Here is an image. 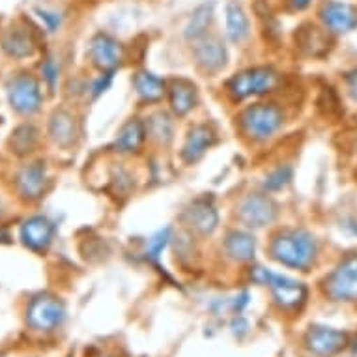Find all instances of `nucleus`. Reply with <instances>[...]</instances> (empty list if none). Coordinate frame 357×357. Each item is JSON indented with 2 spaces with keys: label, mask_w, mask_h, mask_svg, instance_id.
I'll list each match as a JSON object with an SVG mask.
<instances>
[{
  "label": "nucleus",
  "mask_w": 357,
  "mask_h": 357,
  "mask_svg": "<svg viewBox=\"0 0 357 357\" xmlns=\"http://www.w3.org/2000/svg\"><path fill=\"white\" fill-rule=\"evenodd\" d=\"M270 257L284 268L307 271L317 258V240L303 229L281 230L271 238Z\"/></svg>",
  "instance_id": "nucleus-1"
},
{
  "label": "nucleus",
  "mask_w": 357,
  "mask_h": 357,
  "mask_svg": "<svg viewBox=\"0 0 357 357\" xmlns=\"http://www.w3.org/2000/svg\"><path fill=\"white\" fill-rule=\"evenodd\" d=\"M284 123V114L275 103H257L243 109L238 116V126L252 142H266L279 133Z\"/></svg>",
  "instance_id": "nucleus-2"
},
{
  "label": "nucleus",
  "mask_w": 357,
  "mask_h": 357,
  "mask_svg": "<svg viewBox=\"0 0 357 357\" xmlns=\"http://www.w3.org/2000/svg\"><path fill=\"white\" fill-rule=\"evenodd\" d=\"M251 279L258 284H264L271 290V298L282 310H299L307 301V288L303 282H298L290 277L279 275L266 268H252Z\"/></svg>",
  "instance_id": "nucleus-3"
},
{
  "label": "nucleus",
  "mask_w": 357,
  "mask_h": 357,
  "mask_svg": "<svg viewBox=\"0 0 357 357\" xmlns=\"http://www.w3.org/2000/svg\"><path fill=\"white\" fill-rule=\"evenodd\" d=\"M279 84V73L273 68L260 66V68H249L227 81V94L230 100L245 101L249 98H258L273 92Z\"/></svg>",
  "instance_id": "nucleus-4"
},
{
  "label": "nucleus",
  "mask_w": 357,
  "mask_h": 357,
  "mask_svg": "<svg viewBox=\"0 0 357 357\" xmlns=\"http://www.w3.org/2000/svg\"><path fill=\"white\" fill-rule=\"evenodd\" d=\"M6 94L13 111L23 116L36 114L43 103L40 84L29 73H19V75L12 77L6 84Z\"/></svg>",
  "instance_id": "nucleus-5"
},
{
  "label": "nucleus",
  "mask_w": 357,
  "mask_h": 357,
  "mask_svg": "<svg viewBox=\"0 0 357 357\" xmlns=\"http://www.w3.org/2000/svg\"><path fill=\"white\" fill-rule=\"evenodd\" d=\"M324 292L333 301H357V257H348L324 281Z\"/></svg>",
  "instance_id": "nucleus-6"
},
{
  "label": "nucleus",
  "mask_w": 357,
  "mask_h": 357,
  "mask_svg": "<svg viewBox=\"0 0 357 357\" xmlns=\"http://www.w3.org/2000/svg\"><path fill=\"white\" fill-rule=\"evenodd\" d=\"M66 309L62 301L49 294L36 296L26 309V324L36 331H51L64 322Z\"/></svg>",
  "instance_id": "nucleus-7"
},
{
  "label": "nucleus",
  "mask_w": 357,
  "mask_h": 357,
  "mask_svg": "<svg viewBox=\"0 0 357 357\" xmlns=\"http://www.w3.org/2000/svg\"><path fill=\"white\" fill-rule=\"evenodd\" d=\"M236 215L249 229H264L277 219V204L268 195L251 193L238 204Z\"/></svg>",
  "instance_id": "nucleus-8"
},
{
  "label": "nucleus",
  "mask_w": 357,
  "mask_h": 357,
  "mask_svg": "<svg viewBox=\"0 0 357 357\" xmlns=\"http://www.w3.org/2000/svg\"><path fill=\"white\" fill-rule=\"evenodd\" d=\"M86 54L90 62L101 71L116 70L123 59V47L116 38L105 32H98L88 43Z\"/></svg>",
  "instance_id": "nucleus-9"
},
{
  "label": "nucleus",
  "mask_w": 357,
  "mask_h": 357,
  "mask_svg": "<svg viewBox=\"0 0 357 357\" xmlns=\"http://www.w3.org/2000/svg\"><path fill=\"white\" fill-rule=\"evenodd\" d=\"M193 59L200 70L206 73H219L227 66L229 53L217 36H202L193 47Z\"/></svg>",
  "instance_id": "nucleus-10"
},
{
  "label": "nucleus",
  "mask_w": 357,
  "mask_h": 357,
  "mask_svg": "<svg viewBox=\"0 0 357 357\" xmlns=\"http://www.w3.org/2000/svg\"><path fill=\"white\" fill-rule=\"evenodd\" d=\"M320 19L329 32L346 34L357 26V8L348 4V2L329 0L320 10Z\"/></svg>",
  "instance_id": "nucleus-11"
},
{
  "label": "nucleus",
  "mask_w": 357,
  "mask_h": 357,
  "mask_svg": "<svg viewBox=\"0 0 357 357\" xmlns=\"http://www.w3.org/2000/svg\"><path fill=\"white\" fill-rule=\"evenodd\" d=\"M348 344V337L339 329L326 328V326H312L305 335L307 350L317 356H335Z\"/></svg>",
  "instance_id": "nucleus-12"
},
{
  "label": "nucleus",
  "mask_w": 357,
  "mask_h": 357,
  "mask_svg": "<svg viewBox=\"0 0 357 357\" xmlns=\"http://www.w3.org/2000/svg\"><path fill=\"white\" fill-rule=\"evenodd\" d=\"M19 238L23 241L24 247H29L30 251L43 252L47 251L49 245L53 243L54 238V225L49 221L47 217L34 215L26 219L19 229Z\"/></svg>",
  "instance_id": "nucleus-13"
},
{
  "label": "nucleus",
  "mask_w": 357,
  "mask_h": 357,
  "mask_svg": "<svg viewBox=\"0 0 357 357\" xmlns=\"http://www.w3.org/2000/svg\"><path fill=\"white\" fill-rule=\"evenodd\" d=\"M183 221L195 232L210 236L219 225V213L211 200L197 199L189 204L188 210L183 211Z\"/></svg>",
  "instance_id": "nucleus-14"
},
{
  "label": "nucleus",
  "mask_w": 357,
  "mask_h": 357,
  "mask_svg": "<svg viewBox=\"0 0 357 357\" xmlns=\"http://www.w3.org/2000/svg\"><path fill=\"white\" fill-rule=\"evenodd\" d=\"M213 144H215V131H213L210 126H206V123L193 126V128L188 131V135H185L180 158L183 159V163L195 165L197 161H200V159L204 158V153L208 152Z\"/></svg>",
  "instance_id": "nucleus-15"
},
{
  "label": "nucleus",
  "mask_w": 357,
  "mask_h": 357,
  "mask_svg": "<svg viewBox=\"0 0 357 357\" xmlns=\"http://www.w3.org/2000/svg\"><path fill=\"white\" fill-rule=\"evenodd\" d=\"M45 183H47V174H45V163L43 161L26 165V167L19 170L17 178H15L19 195L24 200L40 199L43 191H45Z\"/></svg>",
  "instance_id": "nucleus-16"
},
{
  "label": "nucleus",
  "mask_w": 357,
  "mask_h": 357,
  "mask_svg": "<svg viewBox=\"0 0 357 357\" xmlns=\"http://www.w3.org/2000/svg\"><path fill=\"white\" fill-rule=\"evenodd\" d=\"M167 92H169L170 111L174 112L176 116L189 114L199 101L197 86L188 79H174L167 88Z\"/></svg>",
  "instance_id": "nucleus-17"
},
{
  "label": "nucleus",
  "mask_w": 357,
  "mask_h": 357,
  "mask_svg": "<svg viewBox=\"0 0 357 357\" xmlns=\"http://www.w3.org/2000/svg\"><path fill=\"white\" fill-rule=\"evenodd\" d=\"M222 249L236 262H251L257 252V240L243 230H230L222 241Z\"/></svg>",
  "instance_id": "nucleus-18"
},
{
  "label": "nucleus",
  "mask_w": 357,
  "mask_h": 357,
  "mask_svg": "<svg viewBox=\"0 0 357 357\" xmlns=\"http://www.w3.org/2000/svg\"><path fill=\"white\" fill-rule=\"evenodd\" d=\"M146 135V123H142L139 118H131V120H128V122L120 128L112 148L120 153L137 152V150L142 146V142H144Z\"/></svg>",
  "instance_id": "nucleus-19"
},
{
  "label": "nucleus",
  "mask_w": 357,
  "mask_h": 357,
  "mask_svg": "<svg viewBox=\"0 0 357 357\" xmlns=\"http://www.w3.org/2000/svg\"><path fill=\"white\" fill-rule=\"evenodd\" d=\"M225 23H227V38L232 43H243L251 34V23L245 10L234 0L225 8Z\"/></svg>",
  "instance_id": "nucleus-20"
},
{
  "label": "nucleus",
  "mask_w": 357,
  "mask_h": 357,
  "mask_svg": "<svg viewBox=\"0 0 357 357\" xmlns=\"http://www.w3.org/2000/svg\"><path fill=\"white\" fill-rule=\"evenodd\" d=\"M75 118L70 112L60 109L54 111L49 118V135L59 146H70L75 141Z\"/></svg>",
  "instance_id": "nucleus-21"
},
{
  "label": "nucleus",
  "mask_w": 357,
  "mask_h": 357,
  "mask_svg": "<svg viewBox=\"0 0 357 357\" xmlns=\"http://www.w3.org/2000/svg\"><path fill=\"white\" fill-rule=\"evenodd\" d=\"M2 49L12 59H24L34 53V43L26 30L13 26L2 36Z\"/></svg>",
  "instance_id": "nucleus-22"
},
{
  "label": "nucleus",
  "mask_w": 357,
  "mask_h": 357,
  "mask_svg": "<svg viewBox=\"0 0 357 357\" xmlns=\"http://www.w3.org/2000/svg\"><path fill=\"white\" fill-rule=\"evenodd\" d=\"M133 86H135L137 96L146 103H158L165 94V82L148 70L139 71L133 77Z\"/></svg>",
  "instance_id": "nucleus-23"
},
{
  "label": "nucleus",
  "mask_w": 357,
  "mask_h": 357,
  "mask_svg": "<svg viewBox=\"0 0 357 357\" xmlns=\"http://www.w3.org/2000/svg\"><path fill=\"white\" fill-rule=\"evenodd\" d=\"M213 23V4H202L191 13L188 24H185V30L183 34L188 40H200L202 36H206L208 29Z\"/></svg>",
  "instance_id": "nucleus-24"
},
{
  "label": "nucleus",
  "mask_w": 357,
  "mask_h": 357,
  "mask_svg": "<svg viewBox=\"0 0 357 357\" xmlns=\"http://www.w3.org/2000/svg\"><path fill=\"white\" fill-rule=\"evenodd\" d=\"M146 133L158 144H169L174 135V122L170 120L167 112H155L148 118Z\"/></svg>",
  "instance_id": "nucleus-25"
},
{
  "label": "nucleus",
  "mask_w": 357,
  "mask_h": 357,
  "mask_svg": "<svg viewBox=\"0 0 357 357\" xmlns=\"http://www.w3.org/2000/svg\"><path fill=\"white\" fill-rule=\"evenodd\" d=\"M36 141H38V131H36L34 126L23 123V126H19L12 133L10 144H12V150L17 155H26V153L34 150Z\"/></svg>",
  "instance_id": "nucleus-26"
},
{
  "label": "nucleus",
  "mask_w": 357,
  "mask_h": 357,
  "mask_svg": "<svg viewBox=\"0 0 357 357\" xmlns=\"http://www.w3.org/2000/svg\"><path fill=\"white\" fill-rule=\"evenodd\" d=\"M170 241V229H163L155 232L153 236H150L146 240V249H144V255H146L148 260H152L153 264H159V258L163 255V251L167 249Z\"/></svg>",
  "instance_id": "nucleus-27"
},
{
  "label": "nucleus",
  "mask_w": 357,
  "mask_h": 357,
  "mask_svg": "<svg viewBox=\"0 0 357 357\" xmlns=\"http://www.w3.org/2000/svg\"><path fill=\"white\" fill-rule=\"evenodd\" d=\"M292 169H290L288 165L277 167L275 170H271L270 174L266 176V180H264V189H266L268 193L281 191V189H284L288 183L292 182Z\"/></svg>",
  "instance_id": "nucleus-28"
},
{
  "label": "nucleus",
  "mask_w": 357,
  "mask_h": 357,
  "mask_svg": "<svg viewBox=\"0 0 357 357\" xmlns=\"http://www.w3.org/2000/svg\"><path fill=\"white\" fill-rule=\"evenodd\" d=\"M114 71L116 70H109V71H101V75L92 82V86H90V96H92V100H98L101 94H105L109 86L112 84V79H114Z\"/></svg>",
  "instance_id": "nucleus-29"
},
{
  "label": "nucleus",
  "mask_w": 357,
  "mask_h": 357,
  "mask_svg": "<svg viewBox=\"0 0 357 357\" xmlns=\"http://www.w3.org/2000/svg\"><path fill=\"white\" fill-rule=\"evenodd\" d=\"M40 70L41 75L47 81L49 86L53 88L54 84H56V81H59V66H56V62H54L53 59H45L41 62Z\"/></svg>",
  "instance_id": "nucleus-30"
},
{
  "label": "nucleus",
  "mask_w": 357,
  "mask_h": 357,
  "mask_svg": "<svg viewBox=\"0 0 357 357\" xmlns=\"http://www.w3.org/2000/svg\"><path fill=\"white\" fill-rule=\"evenodd\" d=\"M36 13H38V17L41 19V23L47 26L49 32H56V30H59L60 23H62V19H60L59 13L49 12V10H36Z\"/></svg>",
  "instance_id": "nucleus-31"
},
{
  "label": "nucleus",
  "mask_w": 357,
  "mask_h": 357,
  "mask_svg": "<svg viewBox=\"0 0 357 357\" xmlns=\"http://www.w3.org/2000/svg\"><path fill=\"white\" fill-rule=\"evenodd\" d=\"M346 84H348V92H350L351 100L357 101V71H351L346 77Z\"/></svg>",
  "instance_id": "nucleus-32"
},
{
  "label": "nucleus",
  "mask_w": 357,
  "mask_h": 357,
  "mask_svg": "<svg viewBox=\"0 0 357 357\" xmlns=\"http://www.w3.org/2000/svg\"><path fill=\"white\" fill-rule=\"evenodd\" d=\"M310 2H312V0H288V4H290V8H292L294 12H301V10H307Z\"/></svg>",
  "instance_id": "nucleus-33"
},
{
  "label": "nucleus",
  "mask_w": 357,
  "mask_h": 357,
  "mask_svg": "<svg viewBox=\"0 0 357 357\" xmlns=\"http://www.w3.org/2000/svg\"><path fill=\"white\" fill-rule=\"evenodd\" d=\"M2 240H8V234L4 232V230H0V241Z\"/></svg>",
  "instance_id": "nucleus-34"
}]
</instances>
